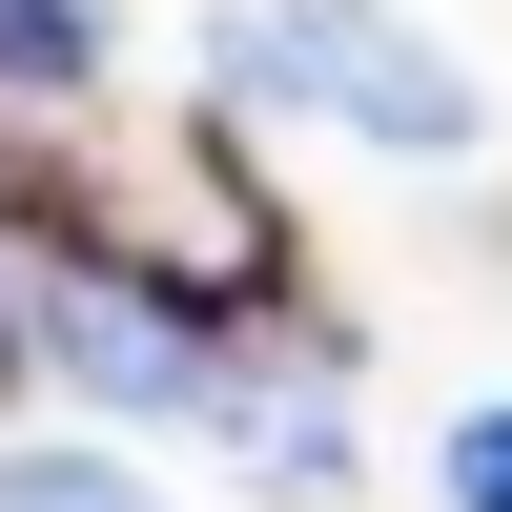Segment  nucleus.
Segmentation results:
<instances>
[{
  "label": "nucleus",
  "mask_w": 512,
  "mask_h": 512,
  "mask_svg": "<svg viewBox=\"0 0 512 512\" xmlns=\"http://www.w3.org/2000/svg\"><path fill=\"white\" fill-rule=\"evenodd\" d=\"M226 62L267 82V103L349 123V144H390V164H451V144H472V62H451L410 0H246Z\"/></svg>",
  "instance_id": "f257e3e1"
},
{
  "label": "nucleus",
  "mask_w": 512,
  "mask_h": 512,
  "mask_svg": "<svg viewBox=\"0 0 512 512\" xmlns=\"http://www.w3.org/2000/svg\"><path fill=\"white\" fill-rule=\"evenodd\" d=\"M82 62H103V41H82V0H0V82H21V103H62Z\"/></svg>",
  "instance_id": "f03ea898"
},
{
  "label": "nucleus",
  "mask_w": 512,
  "mask_h": 512,
  "mask_svg": "<svg viewBox=\"0 0 512 512\" xmlns=\"http://www.w3.org/2000/svg\"><path fill=\"white\" fill-rule=\"evenodd\" d=\"M0 512H144L103 451H0Z\"/></svg>",
  "instance_id": "7ed1b4c3"
},
{
  "label": "nucleus",
  "mask_w": 512,
  "mask_h": 512,
  "mask_svg": "<svg viewBox=\"0 0 512 512\" xmlns=\"http://www.w3.org/2000/svg\"><path fill=\"white\" fill-rule=\"evenodd\" d=\"M451 512H512V390L472 410V431H451Z\"/></svg>",
  "instance_id": "20e7f679"
}]
</instances>
